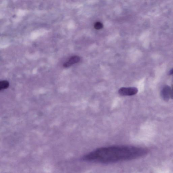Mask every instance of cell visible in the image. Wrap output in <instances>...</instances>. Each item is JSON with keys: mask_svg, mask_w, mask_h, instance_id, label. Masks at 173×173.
Masks as SVG:
<instances>
[{"mask_svg": "<svg viewBox=\"0 0 173 173\" xmlns=\"http://www.w3.org/2000/svg\"><path fill=\"white\" fill-rule=\"evenodd\" d=\"M146 148L130 146H114L99 148L85 155V161L110 163L137 159L146 155Z\"/></svg>", "mask_w": 173, "mask_h": 173, "instance_id": "6da1fadb", "label": "cell"}, {"mask_svg": "<svg viewBox=\"0 0 173 173\" xmlns=\"http://www.w3.org/2000/svg\"><path fill=\"white\" fill-rule=\"evenodd\" d=\"M80 60V58L79 57L77 56L72 57L67 62L64 63L63 67L65 68L69 67L72 65L79 62Z\"/></svg>", "mask_w": 173, "mask_h": 173, "instance_id": "277c9868", "label": "cell"}, {"mask_svg": "<svg viewBox=\"0 0 173 173\" xmlns=\"http://www.w3.org/2000/svg\"><path fill=\"white\" fill-rule=\"evenodd\" d=\"M171 98L173 99V85L171 88Z\"/></svg>", "mask_w": 173, "mask_h": 173, "instance_id": "52a82bcc", "label": "cell"}, {"mask_svg": "<svg viewBox=\"0 0 173 173\" xmlns=\"http://www.w3.org/2000/svg\"><path fill=\"white\" fill-rule=\"evenodd\" d=\"M9 83L7 81H3L0 83V89L1 90L5 89L8 88Z\"/></svg>", "mask_w": 173, "mask_h": 173, "instance_id": "5b68a950", "label": "cell"}, {"mask_svg": "<svg viewBox=\"0 0 173 173\" xmlns=\"http://www.w3.org/2000/svg\"><path fill=\"white\" fill-rule=\"evenodd\" d=\"M171 87L166 85L163 87L161 92V96L164 101H167L171 98Z\"/></svg>", "mask_w": 173, "mask_h": 173, "instance_id": "3957f363", "label": "cell"}, {"mask_svg": "<svg viewBox=\"0 0 173 173\" xmlns=\"http://www.w3.org/2000/svg\"><path fill=\"white\" fill-rule=\"evenodd\" d=\"M169 73L170 75L172 76L173 80V68L170 70Z\"/></svg>", "mask_w": 173, "mask_h": 173, "instance_id": "ba28073f", "label": "cell"}, {"mask_svg": "<svg viewBox=\"0 0 173 173\" xmlns=\"http://www.w3.org/2000/svg\"><path fill=\"white\" fill-rule=\"evenodd\" d=\"M103 27V24L100 22H97L94 25V27L97 30H100Z\"/></svg>", "mask_w": 173, "mask_h": 173, "instance_id": "8992f818", "label": "cell"}, {"mask_svg": "<svg viewBox=\"0 0 173 173\" xmlns=\"http://www.w3.org/2000/svg\"><path fill=\"white\" fill-rule=\"evenodd\" d=\"M138 92L137 88L134 87H122L119 89L118 93L121 96H132Z\"/></svg>", "mask_w": 173, "mask_h": 173, "instance_id": "7a4b0ae2", "label": "cell"}]
</instances>
